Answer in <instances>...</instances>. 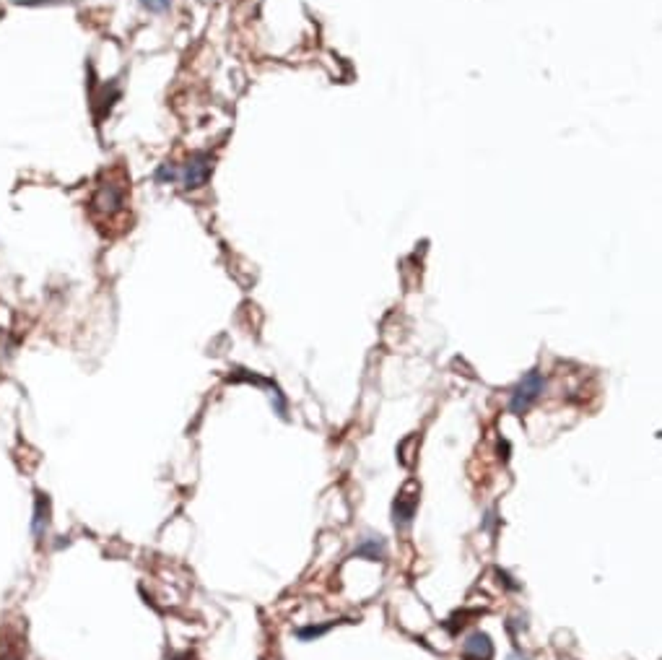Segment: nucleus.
I'll return each mask as SVG.
<instances>
[{"instance_id":"nucleus-1","label":"nucleus","mask_w":662,"mask_h":660,"mask_svg":"<svg viewBox=\"0 0 662 660\" xmlns=\"http://www.w3.org/2000/svg\"><path fill=\"white\" fill-rule=\"evenodd\" d=\"M545 388H548V382H545L543 375H540L538 369H530V372L512 388V393H509V403H507L509 413L525 416V413L538 403V398L545 393Z\"/></svg>"},{"instance_id":"nucleus-2","label":"nucleus","mask_w":662,"mask_h":660,"mask_svg":"<svg viewBox=\"0 0 662 660\" xmlns=\"http://www.w3.org/2000/svg\"><path fill=\"white\" fill-rule=\"evenodd\" d=\"M211 156L208 153H192L187 159V164H182V169H177V179L182 182V188H201L205 185V179L211 175Z\"/></svg>"},{"instance_id":"nucleus-3","label":"nucleus","mask_w":662,"mask_h":660,"mask_svg":"<svg viewBox=\"0 0 662 660\" xmlns=\"http://www.w3.org/2000/svg\"><path fill=\"white\" fill-rule=\"evenodd\" d=\"M462 660H494V642L486 632H470L462 642Z\"/></svg>"},{"instance_id":"nucleus-4","label":"nucleus","mask_w":662,"mask_h":660,"mask_svg":"<svg viewBox=\"0 0 662 660\" xmlns=\"http://www.w3.org/2000/svg\"><path fill=\"white\" fill-rule=\"evenodd\" d=\"M415 505H418V496H408V494H400L392 502V522H395L398 531H408V528H411L415 515Z\"/></svg>"},{"instance_id":"nucleus-5","label":"nucleus","mask_w":662,"mask_h":660,"mask_svg":"<svg viewBox=\"0 0 662 660\" xmlns=\"http://www.w3.org/2000/svg\"><path fill=\"white\" fill-rule=\"evenodd\" d=\"M356 556H358V559H369V562H385L387 543H385L382 536H369V538H364V541L351 551V559H356Z\"/></svg>"},{"instance_id":"nucleus-6","label":"nucleus","mask_w":662,"mask_h":660,"mask_svg":"<svg viewBox=\"0 0 662 660\" xmlns=\"http://www.w3.org/2000/svg\"><path fill=\"white\" fill-rule=\"evenodd\" d=\"M122 203H125V190L119 188V185H102L99 192H96V198H94L96 208H99V211H106V213L119 211Z\"/></svg>"},{"instance_id":"nucleus-7","label":"nucleus","mask_w":662,"mask_h":660,"mask_svg":"<svg viewBox=\"0 0 662 660\" xmlns=\"http://www.w3.org/2000/svg\"><path fill=\"white\" fill-rule=\"evenodd\" d=\"M49 528V499L47 494H36L34 499V518H32V536L42 541Z\"/></svg>"},{"instance_id":"nucleus-8","label":"nucleus","mask_w":662,"mask_h":660,"mask_svg":"<svg viewBox=\"0 0 662 660\" xmlns=\"http://www.w3.org/2000/svg\"><path fill=\"white\" fill-rule=\"evenodd\" d=\"M335 624H338V622H328V624H319V626H315V624L299 626V629H296V637H299L301 642H309V639H317V637L328 635V632H330Z\"/></svg>"},{"instance_id":"nucleus-9","label":"nucleus","mask_w":662,"mask_h":660,"mask_svg":"<svg viewBox=\"0 0 662 660\" xmlns=\"http://www.w3.org/2000/svg\"><path fill=\"white\" fill-rule=\"evenodd\" d=\"M143 8H148V11L154 13H164L169 6H172V0H138Z\"/></svg>"},{"instance_id":"nucleus-10","label":"nucleus","mask_w":662,"mask_h":660,"mask_svg":"<svg viewBox=\"0 0 662 660\" xmlns=\"http://www.w3.org/2000/svg\"><path fill=\"white\" fill-rule=\"evenodd\" d=\"M496 578H499V582H504L509 590H520V585L517 582H512V578H509L507 572H501V569H496Z\"/></svg>"}]
</instances>
